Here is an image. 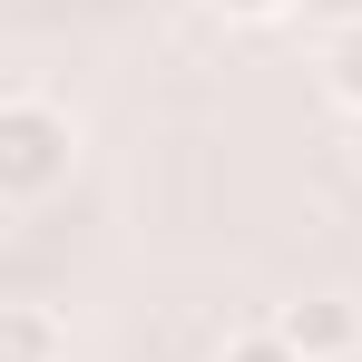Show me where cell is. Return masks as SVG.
Masks as SVG:
<instances>
[{
	"mask_svg": "<svg viewBox=\"0 0 362 362\" xmlns=\"http://www.w3.org/2000/svg\"><path fill=\"white\" fill-rule=\"evenodd\" d=\"M78 177V118L59 98H0V206H40Z\"/></svg>",
	"mask_w": 362,
	"mask_h": 362,
	"instance_id": "1",
	"label": "cell"
},
{
	"mask_svg": "<svg viewBox=\"0 0 362 362\" xmlns=\"http://www.w3.org/2000/svg\"><path fill=\"white\" fill-rule=\"evenodd\" d=\"M274 333H284L303 362H343V353H362V303L353 294H303V303L274 313Z\"/></svg>",
	"mask_w": 362,
	"mask_h": 362,
	"instance_id": "2",
	"label": "cell"
},
{
	"mask_svg": "<svg viewBox=\"0 0 362 362\" xmlns=\"http://www.w3.org/2000/svg\"><path fill=\"white\" fill-rule=\"evenodd\" d=\"M313 78H323V98H333L343 118H362V10L313 40Z\"/></svg>",
	"mask_w": 362,
	"mask_h": 362,
	"instance_id": "3",
	"label": "cell"
},
{
	"mask_svg": "<svg viewBox=\"0 0 362 362\" xmlns=\"http://www.w3.org/2000/svg\"><path fill=\"white\" fill-rule=\"evenodd\" d=\"M0 362H69V323L49 303H0Z\"/></svg>",
	"mask_w": 362,
	"mask_h": 362,
	"instance_id": "4",
	"label": "cell"
},
{
	"mask_svg": "<svg viewBox=\"0 0 362 362\" xmlns=\"http://www.w3.org/2000/svg\"><path fill=\"white\" fill-rule=\"evenodd\" d=\"M216 362H303V353L284 343V333H274V323H255V333H235V343H226Z\"/></svg>",
	"mask_w": 362,
	"mask_h": 362,
	"instance_id": "5",
	"label": "cell"
},
{
	"mask_svg": "<svg viewBox=\"0 0 362 362\" xmlns=\"http://www.w3.org/2000/svg\"><path fill=\"white\" fill-rule=\"evenodd\" d=\"M206 10H216V20H245V30H255V20H284L294 0H206Z\"/></svg>",
	"mask_w": 362,
	"mask_h": 362,
	"instance_id": "6",
	"label": "cell"
},
{
	"mask_svg": "<svg viewBox=\"0 0 362 362\" xmlns=\"http://www.w3.org/2000/svg\"><path fill=\"white\" fill-rule=\"evenodd\" d=\"M343 147H353V167H362V118H353V127H343Z\"/></svg>",
	"mask_w": 362,
	"mask_h": 362,
	"instance_id": "7",
	"label": "cell"
},
{
	"mask_svg": "<svg viewBox=\"0 0 362 362\" xmlns=\"http://www.w3.org/2000/svg\"><path fill=\"white\" fill-rule=\"evenodd\" d=\"M343 362H362V353H343Z\"/></svg>",
	"mask_w": 362,
	"mask_h": 362,
	"instance_id": "8",
	"label": "cell"
}]
</instances>
